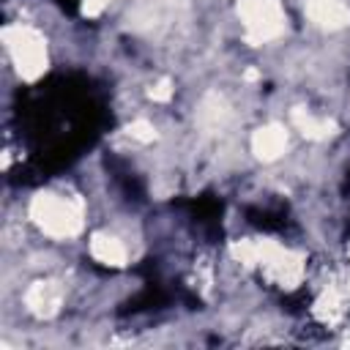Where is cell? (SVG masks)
Wrapping results in <instances>:
<instances>
[{"label": "cell", "instance_id": "obj_1", "mask_svg": "<svg viewBox=\"0 0 350 350\" xmlns=\"http://www.w3.org/2000/svg\"><path fill=\"white\" fill-rule=\"evenodd\" d=\"M30 219L49 238H74L82 230V202L77 197L41 191L30 202Z\"/></svg>", "mask_w": 350, "mask_h": 350}, {"label": "cell", "instance_id": "obj_2", "mask_svg": "<svg viewBox=\"0 0 350 350\" xmlns=\"http://www.w3.org/2000/svg\"><path fill=\"white\" fill-rule=\"evenodd\" d=\"M3 44L19 71L22 79L33 82L46 71V41L44 36L30 25H5L3 27Z\"/></svg>", "mask_w": 350, "mask_h": 350}, {"label": "cell", "instance_id": "obj_3", "mask_svg": "<svg viewBox=\"0 0 350 350\" xmlns=\"http://www.w3.org/2000/svg\"><path fill=\"white\" fill-rule=\"evenodd\" d=\"M238 16L252 44H265L279 38L287 22L279 0H238Z\"/></svg>", "mask_w": 350, "mask_h": 350}, {"label": "cell", "instance_id": "obj_4", "mask_svg": "<svg viewBox=\"0 0 350 350\" xmlns=\"http://www.w3.org/2000/svg\"><path fill=\"white\" fill-rule=\"evenodd\" d=\"M252 265H260L282 287H295L304 276V257L273 241H254Z\"/></svg>", "mask_w": 350, "mask_h": 350}, {"label": "cell", "instance_id": "obj_5", "mask_svg": "<svg viewBox=\"0 0 350 350\" xmlns=\"http://www.w3.org/2000/svg\"><path fill=\"white\" fill-rule=\"evenodd\" d=\"M287 148V131L279 126V123H268V126H260L254 134H252V153L262 161H273L284 153Z\"/></svg>", "mask_w": 350, "mask_h": 350}, {"label": "cell", "instance_id": "obj_6", "mask_svg": "<svg viewBox=\"0 0 350 350\" xmlns=\"http://www.w3.org/2000/svg\"><path fill=\"white\" fill-rule=\"evenodd\" d=\"M306 16L325 30H339L350 22V8L342 0H309L306 3Z\"/></svg>", "mask_w": 350, "mask_h": 350}, {"label": "cell", "instance_id": "obj_7", "mask_svg": "<svg viewBox=\"0 0 350 350\" xmlns=\"http://www.w3.org/2000/svg\"><path fill=\"white\" fill-rule=\"evenodd\" d=\"M60 301H63V290L57 282H36L27 295H25V304L33 314L38 317H49L60 309Z\"/></svg>", "mask_w": 350, "mask_h": 350}, {"label": "cell", "instance_id": "obj_8", "mask_svg": "<svg viewBox=\"0 0 350 350\" xmlns=\"http://www.w3.org/2000/svg\"><path fill=\"white\" fill-rule=\"evenodd\" d=\"M90 254L101 262V265H112V268H120L126 262V249L123 243L115 238V235H107V232H96L90 238Z\"/></svg>", "mask_w": 350, "mask_h": 350}, {"label": "cell", "instance_id": "obj_9", "mask_svg": "<svg viewBox=\"0 0 350 350\" xmlns=\"http://www.w3.org/2000/svg\"><path fill=\"white\" fill-rule=\"evenodd\" d=\"M293 123H295V129L306 137V139H325V137H331L334 134V123L331 120H325V118H314L312 112H306V109H293Z\"/></svg>", "mask_w": 350, "mask_h": 350}, {"label": "cell", "instance_id": "obj_10", "mask_svg": "<svg viewBox=\"0 0 350 350\" xmlns=\"http://www.w3.org/2000/svg\"><path fill=\"white\" fill-rule=\"evenodd\" d=\"M200 123L208 126V129H216L224 118H227V109H224V101L219 96H205V101L200 104V112H197Z\"/></svg>", "mask_w": 350, "mask_h": 350}, {"label": "cell", "instance_id": "obj_11", "mask_svg": "<svg viewBox=\"0 0 350 350\" xmlns=\"http://www.w3.org/2000/svg\"><path fill=\"white\" fill-rule=\"evenodd\" d=\"M126 134H129L131 139H137V142H153V139H156V129H153V123L145 120V118L129 123V126H126Z\"/></svg>", "mask_w": 350, "mask_h": 350}, {"label": "cell", "instance_id": "obj_12", "mask_svg": "<svg viewBox=\"0 0 350 350\" xmlns=\"http://www.w3.org/2000/svg\"><path fill=\"white\" fill-rule=\"evenodd\" d=\"M148 96H150L153 101H167V98L172 96V82H170V79H159L156 85H150Z\"/></svg>", "mask_w": 350, "mask_h": 350}, {"label": "cell", "instance_id": "obj_13", "mask_svg": "<svg viewBox=\"0 0 350 350\" xmlns=\"http://www.w3.org/2000/svg\"><path fill=\"white\" fill-rule=\"evenodd\" d=\"M109 3H112V0H82V14H85V16H96V14H101Z\"/></svg>", "mask_w": 350, "mask_h": 350}]
</instances>
